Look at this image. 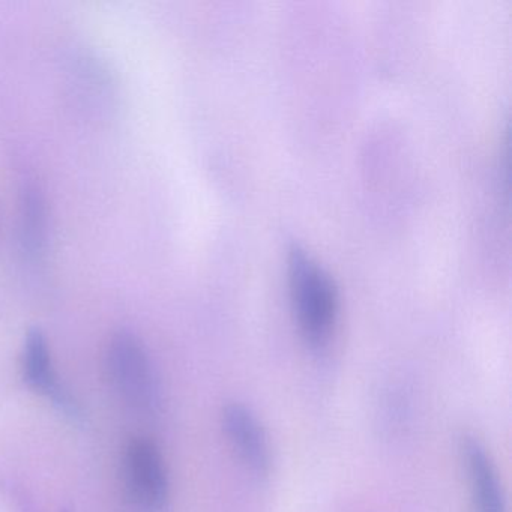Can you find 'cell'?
I'll return each instance as SVG.
<instances>
[{"mask_svg":"<svg viewBox=\"0 0 512 512\" xmlns=\"http://www.w3.org/2000/svg\"><path fill=\"white\" fill-rule=\"evenodd\" d=\"M106 370L113 391L134 412L152 415L161 403L157 373L136 334L119 331L110 338Z\"/></svg>","mask_w":512,"mask_h":512,"instance_id":"cell-2","label":"cell"},{"mask_svg":"<svg viewBox=\"0 0 512 512\" xmlns=\"http://www.w3.org/2000/svg\"><path fill=\"white\" fill-rule=\"evenodd\" d=\"M23 377L34 391L46 395L59 409L70 416H79L80 407L70 392L61 385L46 335L40 329H31L26 335L23 349Z\"/></svg>","mask_w":512,"mask_h":512,"instance_id":"cell-6","label":"cell"},{"mask_svg":"<svg viewBox=\"0 0 512 512\" xmlns=\"http://www.w3.org/2000/svg\"><path fill=\"white\" fill-rule=\"evenodd\" d=\"M122 485L137 512H164L169 505L170 482L163 452L154 440H130L122 457Z\"/></svg>","mask_w":512,"mask_h":512,"instance_id":"cell-3","label":"cell"},{"mask_svg":"<svg viewBox=\"0 0 512 512\" xmlns=\"http://www.w3.org/2000/svg\"><path fill=\"white\" fill-rule=\"evenodd\" d=\"M458 454L469 485L470 512H506L499 475L484 443L466 434L460 439Z\"/></svg>","mask_w":512,"mask_h":512,"instance_id":"cell-5","label":"cell"},{"mask_svg":"<svg viewBox=\"0 0 512 512\" xmlns=\"http://www.w3.org/2000/svg\"><path fill=\"white\" fill-rule=\"evenodd\" d=\"M289 286L293 314L308 349L331 346L340 319V295L326 269L301 245L289 250Z\"/></svg>","mask_w":512,"mask_h":512,"instance_id":"cell-1","label":"cell"},{"mask_svg":"<svg viewBox=\"0 0 512 512\" xmlns=\"http://www.w3.org/2000/svg\"><path fill=\"white\" fill-rule=\"evenodd\" d=\"M221 424L242 464L256 476H268L274 457L268 433L256 413L245 404L233 401L223 407Z\"/></svg>","mask_w":512,"mask_h":512,"instance_id":"cell-4","label":"cell"}]
</instances>
